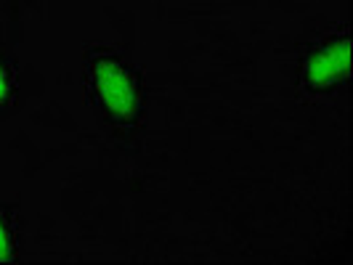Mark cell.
Returning a JSON list of instances; mask_svg holds the SVG:
<instances>
[{
	"instance_id": "cell-3",
	"label": "cell",
	"mask_w": 353,
	"mask_h": 265,
	"mask_svg": "<svg viewBox=\"0 0 353 265\" xmlns=\"http://www.w3.org/2000/svg\"><path fill=\"white\" fill-rule=\"evenodd\" d=\"M8 260H14V244H11L8 229L0 220V263H8Z\"/></svg>"
},
{
	"instance_id": "cell-4",
	"label": "cell",
	"mask_w": 353,
	"mask_h": 265,
	"mask_svg": "<svg viewBox=\"0 0 353 265\" xmlns=\"http://www.w3.org/2000/svg\"><path fill=\"white\" fill-rule=\"evenodd\" d=\"M6 96H8V74L0 70V104L6 101Z\"/></svg>"
},
{
	"instance_id": "cell-1",
	"label": "cell",
	"mask_w": 353,
	"mask_h": 265,
	"mask_svg": "<svg viewBox=\"0 0 353 265\" xmlns=\"http://www.w3.org/2000/svg\"><path fill=\"white\" fill-rule=\"evenodd\" d=\"M96 88L101 93L104 104L114 114H120V117L133 114V109H136V88H133L130 74L117 61L101 59L96 64Z\"/></svg>"
},
{
	"instance_id": "cell-2",
	"label": "cell",
	"mask_w": 353,
	"mask_h": 265,
	"mask_svg": "<svg viewBox=\"0 0 353 265\" xmlns=\"http://www.w3.org/2000/svg\"><path fill=\"white\" fill-rule=\"evenodd\" d=\"M348 67H351V43L340 40L311 59V64L305 70V83L311 88H327L337 77H343Z\"/></svg>"
}]
</instances>
